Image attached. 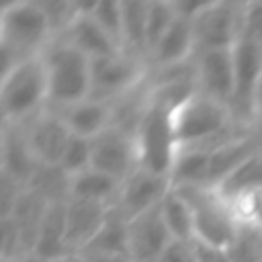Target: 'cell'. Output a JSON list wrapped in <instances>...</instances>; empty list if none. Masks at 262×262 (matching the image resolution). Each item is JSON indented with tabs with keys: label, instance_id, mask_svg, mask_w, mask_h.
<instances>
[{
	"label": "cell",
	"instance_id": "cell-15",
	"mask_svg": "<svg viewBox=\"0 0 262 262\" xmlns=\"http://www.w3.org/2000/svg\"><path fill=\"white\" fill-rule=\"evenodd\" d=\"M262 74V45L239 39L233 45V102L252 115V98L258 78Z\"/></svg>",
	"mask_w": 262,
	"mask_h": 262
},
{
	"label": "cell",
	"instance_id": "cell-24",
	"mask_svg": "<svg viewBox=\"0 0 262 262\" xmlns=\"http://www.w3.org/2000/svg\"><path fill=\"white\" fill-rule=\"evenodd\" d=\"M260 147L250 137H229L225 143L211 151L209 164V186H217L229 172H233L244 160H248Z\"/></svg>",
	"mask_w": 262,
	"mask_h": 262
},
{
	"label": "cell",
	"instance_id": "cell-29",
	"mask_svg": "<svg viewBox=\"0 0 262 262\" xmlns=\"http://www.w3.org/2000/svg\"><path fill=\"white\" fill-rule=\"evenodd\" d=\"M82 6L123 49V10H121V2H117V0H94V2H88V4H82Z\"/></svg>",
	"mask_w": 262,
	"mask_h": 262
},
{
	"label": "cell",
	"instance_id": "cell-34",
	"mask_svg": "<svg viewBox=\"0 0 262 262\" xmlns=\"http://www.w3.org/2000/svg\"><path fill=\"white\" fill-rule=\"evenodd\" d=\"M192 248H194L196 262H231V254L227 248L211 246V244L196 242V239H192Z\"/></svg>",
	"mask_w": 262,
	"mask_h": 262
},
{
	"label": "cell",
	"instance_id": "cell-10",
	"mask_svg": "<svg viewBox=\"0 0 262 262\" xmlns=\"http://www.w3.org/2000/svg\"><path fill=\"white\" fill-rule=\"evenodd\" d=\"M196 88L201 94L223 102L231 108L233 102V47L196 51L194 66Z\"/></svg>",
	"mask_w": 262,
	"mask_h": 262
},
{
	"label": "cell",
	"instance_id": "cell-17",
	"mask_svg": "<svg viewBox=\"0 0 262 262\" xmlns=\"http://www.w3.org/2000/svg\"><path fill=\"white\" fill-rule=\"evenodd\" d=\"M39 162L35 160L23 123H6L2 135V172L18 180L23 186H29Z\"/></svg>",
	"mask_w": 262,
	"mask_h": 262
},
{
	"label": "cell",
	"instance_id": "cell-19",
	"mask_svg": "<svg viewBox=\"0 0 262 262\" xmlns=\"http://www.w3.org/2000/svg\"><path fill=\"white\" fill-rule=\"evenodd\" d=\"M196 51V37L192 20L186 16H176V20L170 25L166 35L158 41V45L151 49V59L160 68H176L186 63V59Z\"/></svg>",
	"mask_w": 262,
	"mask_h": 262
},
{
	"label": "cell",
	"instance_id": "cell-20",
	"mask_svg": "<svg viewBox=\"0 0 262 262\" xmlns=\"http://www.w3.org/2000/svg\"><path fill=\"white\" fill-rule=\"evenodd\" d=\"M33 254L43 262H59L70 252L68 248V233H66V201L51 203L43 217Z\"/></svg>",
	"mask_w": 262,
	"mask_h": 262
},
{
	"label": "cell",
	"instance_id": "cell-4",
	"mask_svg": "<svg viewBox=\"0 0 262 262\" xmlns=\"http://www.w3.org/2000/svg\"><path fill=\"white\" fill-rule=\"evenodd\" d=\"M45 68H47V86H49V102L57 108H66L80 100L90 98L92 94V59L74 47L70 41L61 39L57 43H49L47 49L41 51Z\"/></svg>",
	"mask_w": 262,
	"mask_h": 262
},
{
	"label": "cell",
	"instance_id": "cell-32",
	"mask_svg": "<svg viewBox=\"0 0 262 262\" xmlns=\"http://www.w3.org/2000/svg\"><path fill=\"white\" fill-rule=\"evenodd\" d=\"M239 39L262 45V2H244Z\"/></svg>",
	"mask_w": 262,
	"mask_h": 262
},
{
	"label": "cell",
	"instance_id": "cell-21",
	"mask_svg": "<svg viewBox=\"0 0 262 262\" xmlns=\"http://www.w3.org/2000/svg\"><path fill=\"white\" fill-rule=\"evenodd\" d=\"M82 254L90 258H129L127 219L117 209L111 211L106 223Z\"/></svg>",
	"mask_w": 262,
	"mask_h": 262
},
{
	"label": "cell",
	"instance_id": "cell-9",
	"mask_svg": "<svg viewBox=\"0 0 262 262\" xmlns=\"http://www.w3.org/2000/svg\"><path fill=\"white\" fill-rule=\"evenodd\" d=\"M92 74V98L106 100L115 96H123L125 92H131L133 86L139 82V63L135 61V55L127 51H119L106 57H96L90 63Z\"/></svg>",
	"mask_w": 262,
	"mask_h": 262
},
{
	"label": "cell",
	"instance_id": "cell-3",
	"mask_svg": "<svg viewBox=\"0 0 262 262\" xmlns=\"http://www.w3.org/2000/svg\"><path fill=\"white\" fill-rule=\"evenodd\" d=\"M49 102L47 68L43 55H31L2 72L0 106L4 123H27Z\"/></svg>",
	"mask_w": 262,
	"mask_h": 262
},
{
	"label": "cell",
	"instance_id": "cell-8",
	"mask_svg": "<svg viewBox=\"0 0 262 262\" xmlns=\"http://www.w3.org/2000/svg\"><path fill=\"white\" fill-rule=\"evenodd\" d=\"M90 168L108 174L119 182H125L139 168L135 135L117 125L104 129L100 135L92 139Z\"/></svg>",
	"mask_w": 262,
	"mask_h": 262
},
{
	"label": "cell",
	"instance_id": "cell-35",
	"mask_svg": "<svg viewBox=\"0 0 262 262\" xmlns=\"http://www.w3.org/2000/svg\"><path fill=\"white\" fill-rule=\"evenodd\" d=\"M252 115H262V74L258 78V84L254 88V98H252Z\"/></svg>",
	"mask_w": 262,
	"mask_h": 262
},
{
	"label": "cell",
	"instance_id": "cell-1",
	"mask_svg": "<svg viewBox=\"0 0 262 262\" xmlns=\"http://www.w3.org/2000/svg\"><path fill=\"white\" fill-rule=\"evenodd\" d=\"M51 20L41 2H10L0 12V41L4 72L18 61L37 55L49 43Z\"/></svg>",
	"mask_w": 262,
	"mask_h": 262
},
{
	"label": "cell",
	"instance_id": "cell-7",
	"mask_svg": "<svg viewBox=\"0 0 262 262\" xmlns=\"http://www.w3.org/2000/svg\"><path fill=\"white\" fill-rule=\"evenodd\" d=\"M242 10L235 2H205L192 18L196 51L231 49L242 37Z\"/></svg>",
	"mask_w": 262,
	"mask_h": 262
},
{
	"label": "cell",
	"instance_id": "cell-18",
	"mask_svg": "<svg viewBox=\"0 0 262 262\" xmlns=\"http://www.w3.org/2000/svg\"><path fill=\"white\" fill-rule=\"evenodd\" d=\"M63 123L68 125L72 135H80L86 139H94L104 129L113 125V106L106 100L86 98L66 108H57Z\"/></svg>",
	"mask_w": 262,
	"mask_h": 262
},
{
	"label": "cell",
	"instance_id": "cell-33",
	"mask_svg": "<svg viewBox=\"0 0 262 262\" xmlns=\"http://www.w3.org/2000/svg\"><path fill=\"white\" fill-rule=\"evenodd\" d=\"M158 262H196L192 242L172 239V242L166 246V250L162 252V256H160Z\"/></svg>",
	"mask_w": 262,
	"mask_h": 262
},
{
	"label": "cell",
	"instance_id": "cell-27",
	"mask_svg": "<svg viewBox=\"0 0 262 262\" xmlns=\"http://www.w3.org/2000/svg\"><path fill=\"white\" fill-rule=\"evenodd\" d=\"M147 8H149V2H137V0L121 2V10H123V49L131 55L145 51Z\"/></svg>",
	"mask_w": 262,
	"mask_h": 262
},
{
	"label": "cell",
	"instance_id": "cell-11",
	"mask_svg": "<svg viewBox=\"0 0 262 262\" xmlns=\"http://www.w3.org/2000/svg\"><path fill=\"white\" fill-rule=\"evenodd\" d=\"M170 190H172V184L166 176L154 174L139 166L121 184L119 196L115 201V209L129 221L133 217L158 207Z\"/></svg>",
	"mask_w": 262,
	"mask_h": 262
},
{
	"label": "cell",
	"instance_id": "cell-37",
	"mask_svg": "<svg viewBox=\"0 0 262 262\" xmlns=\"http://www.w3.org/2000/svg\"><path fill=\"white\" fill-rule=\"evenodd\" d=\"M10 262H43V260L37 258L35 254H23V256H18V258H14V260H10Z\"/></svg>",
	"mask_w": 262,
	"mask_h": 262
},
{
	"label": "cell",
	"instance_id": "cell-6",
	"mask_svg": "<svg viewBox=\"0 0 262 262\" xmlns=\"http://www.w3.org/2000/svg\"><path fill=\"white\" fill-rule=\"evenodd\" d=\"M135 143H137L139 166L168 178L178 154V143L172 131L170 113L166 108L154 102L147 104L135 129Z\"/></svg>",
	"mask_w": 262,
	"mask_h": 262
},
{
	"label": "cell",
	"instance_id": "cell-2",
	"mask_svg": "<svg viewBox=\"0 0 262 262\" xmlns=\"http://www.w3.org/2000/svg\"><path fill=\"white\" fill-rule=\"evenodd\" d=\"M170 121L178 149L201 147L213 151L217 145L229 139L225 137V131L231 123V108L201 92H194L170 113Z\"/></svg>",
	"mask_w": 262,
	"mask_h": 262
},
{
	"label": "cell",
	"instance_id": "cell-23",
	"mask_svg": "<svg viewBox=\"0 0 262 262\" xmlns=\"http://www.w3.org/2000/svg\"><path fill=\"white\" fill-rule=\"evenodd\" d=\"M121 184L117 178L102 174L94 168H88L80 174L70 176V194L68 199H84V201H96V203H106L113 205L117 201Z\"/></svg>",
	"mask_w": 262,
	"mask_h": 262
},
{
	"label": "cell",
	"instance_id": "cell-30",
	"mask_svg": "<svg viewBox=\"0 0 262 262\" xmlns=\"http://www.w3.org/2000/svg\"><path fill=\"white\" fill-rule=\"evenodd\" d=\"M176 16H178V12H176L174 2H164V0L149 2V8H147V31H145V53H151V49L166 35V31L176 20Z\"/></svg>",
	"mask_w": 262,
	"mask_h": 262
},
{
	"label": "cell",
	"instance_id": "cell-13",
	"mask_svg": "<svg viewBox=\"0 0 262 262\" xmlns=\"http://www.w3.org/2000/svg\"><path fill=\"white\" fill-rule=\"evenodd\" d=\"M129 258L131 262H158L166 246L172 242V235L164 223L160 205L129 219Z\"/></svg>",
	"mask_w": 262,
	"mask_h": 262
},
{
	"label": "cell",
	"instance_id": "cell-28",
	"mask_svg": "<svg viewBox=\"0 0 262 262\" xmlns=\"http://www.w3.org/2000/svg\"><path fill=\"white\" fill-rule=\"evenodd\" d=\"M239 227L262 231V186L223 199Z\"/></svg>",
	"mask_w": 262,
	"mask_h": 262
},
{
	"label": "cell",
	"instance_id": "cell-31",
	"mask_svg": "<svg viewBox=\"0 0 262 262\" xmlns=\"http://www.w3.org/2000/svg\"><path fill=\"white\" fill-rule=\"evenodd\" d=\"M90 164H92V139H86L80 135H70V141L59 160V168L68 176H74V174L88 170Z\"/></svg>",
	"mask_w": 262,
	"mask_h": 262
},
{
	"label": "cell",
	"instance_id": "cell-26",
	"mask_svg": "<svg viewBox=\"0 0 262 262\" xmlns=\"http://www.w3.org/2000/svg\"><path fill=\"white\" fill-rule=\"evenodd\" d=\"M262 186V147L244 160L233 172H229L217 186H213L221 199H231L239 192Z\"/></svg>",
	"mask_w": 262,
	"mask_h": 262
},
{
	"label": "cell",
	"instance_id": "cell-25",
	"mask_svg": "<svg viewBox=\"0 0 262 262\" xmlns=\"http://www.w3.org/2000/svg\"><path fill=\"white\" fill-rule=\"evenodd\" d=\"M160 211L164 217V223L172 235V239L180 242H192L194 237V219H192V209L186 203V199L176 192L174 188L164 196L160 203Z\"/></svg>",
	"mask_w": 262,
	"mask_h": 262
},
{
	"label": "cell",
	"instance_id": "cell-16",
	"mask_svg": "<svg viewBox=\"0 0 262 262\" xmlns=\"http://www.w3.org/2000/svg\"><path fill=\"white\" fill-rule=\"evenodd\" d=\"M66 41H70L74 47H78L82 53H86L90 59L106 57L113 53L123 51L119 43L86 12L82 4H78V12L72 18V23L66 27Z\"/></svg>",
	"mask_w": 262,
	"mask_h": 262
},
{
	"label": "cell",
	"instance_id": "cell-22",
	"mask_svg": "<svg viewBox=\"0 0 262 262\" xmlns=\"http://www.w3.org/2000/svg\"><path fill=\"white\" fill-rule=\"evenodd\" d=\"M209 164H211V151L207 149L201 147L178 149L174 166L168 176L172 188L209 186Z\"/></svg>",
	"mask_w": 262,
	"mask_h": 262
},
{
	"label": "cell",
	"instance_id": "cell-14",
	"mask_svg": "<svg viewBox=\"0 0 262 262\" xmlns=\"http://www.w3.org/2000/svg\"><path fill=\"white\" fill-rule=\"evenodd\" d=\"M113 205L84 201V199H68L66 201V233L68 248L72 254H82L88 244L96 237V233L106 223Z\"/></svg>",
	"mask_w": 262,
	"mask_h": 262
},
{
	"label": "cell",
	"instance_id": "cell-12",
	"mask_svg": "<svg viewBox=\"0 0 262 262\" xmlns=\"http://www.w3.org/2000/svg\"><path fill=\"white\" fill-rule=\"evenodd\" d=\"M25 133L39 166H59L72 133L57 111L37 113L33 119L27 121Z\"/></svg>",
	"mask_w": 262,
	"mask_h": 262
},
{
	"label": "cell",
	"instance_id": "cell-5",
	"mask_svg": "<svg viewBox=\"0 0 262 262\" xmlns=\"http://www.w3.org/2000/svg\"><path fill=\"white\" fill-rule=\"evenodd\" d=\"M174 190L180 192L192 209V219H194L192 239L229 250L237 239L239 225L233 219L227 203L219 196V192L213 186H184Z\"/></svg>",
	"mask_w": 262,
	"mask_h": 262
},
{
	"label": "cell",
	"instance_id": "cell-36",
	"mask_svg": "<svg viewBox=\"0 0 262 262\" xmlns=\"http://www.w3.org/2000/svg\"><path fill=\"white\" fill-rule=\"evenodd\" d=\"M59 262H90L86 256H82V254H68L66 258H61Z\"/></svg>",
	"mask_w": 262,
	"mask_h": 262
}]
</instances>
